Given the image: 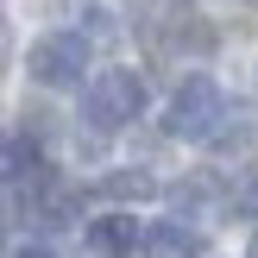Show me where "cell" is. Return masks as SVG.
Instances as JSON below:
<instances>
[{
    "mask_svg": "<svg viewBox=\"0 0 258 258\" xmlns=\"http://www.w3.org/2000/svg\"><path fill=\"white\" fill-rule=\"evenodd\" d=\"M221 126H227L221 82H214V76H183V88H176L170 107H164V133H170V139H189V145H208Z\"/></svg>",
    "mask_w": 258,
    "mask_h": 258,
    "instance_id": "6da1fadb",
    "label": "cell"
},
{
    "mask_svg": "<svg viewBox=\"0 0 258 258\" xmlns=\"http://www.w3.org/2000/svg\"><path fill=\"white\" fill-rule=\"evenodd\" d=\"M139 113H145V76L133 70H101L82 82V120L95 126V133H120V126H133Z\"/></svg>",
    "mask_w": 258,
    "mask_h": 258,
    "instance_id": "7a4b0ae2",
    "label": "cell"
},
{
    "mask_svg": "<svg viewBox=\"0 0 258 258\" xmlns=\"http://www.w3.org/2000/svg\"><path fill=\"white\" fill-rule=\"evenodd\" d=\"M25 70H32V82H44V88H82L88 82V38L82 32L38 38L32 57H25Z\"/></svg>",
    "mask_w": 258,
    "mask_h": 258,
    "instance_id": "3957f363",
    "label": "cell"
},
{
    "mask_svg": "<svg viewBox=\"0 0 258 258\" xmlns=\"http://www.w3.org/2000/svg\"><path fill=\"white\" fill-rule=\"evenodd\" d=\"M139 246H145V258H202L208 252V233L183 227V221H158V227L139 233Z\"/></svg>",
    "mask_w": 258,
    "mask_h": 258,
    "instance_id": "277c9868",
    "label": "cell"
},
{
    "mask_svg": "<svg viewBox=\"0 0 258 258\" xmlns=\"http://www.w3.org/2000/svg\"><path fill=\"white\" fill-rule=\"evenodd\" d=\"M139 233H145V227L133 221V214H101L95 227H88V239H95V252H107V258H126L139 246Z\"/></svg>",
    "mask_w": 258,
    "mask_h": 258,
    "instance_id": "5b68a950",
    "label": "cell"
},
{
    "mask_svg": "<svg viewBox=\"0 0 258 258\" xmlns=\"http://www.w3.org/2000/svg\"><path fill=\"white\" fill-rule=\"evenodd\" d=\"M38 139L25 133V139H0V176L7 183H38Z\"/></svg>",
    "mask_w": 258,
    "mask_h": 258,
    "instance_id": "8992f818",
    "label": "cell"
},
{
    "mask_svg": "<svg viewBox=\"0 0 258 258\" xmlns=\"http://www.w3.org/2000/svg\"><path fill=\"white\" fill-rule=\"evenodd\" d=\"M107 196H151V176H139V170L126 176L120 170V176H107Z\"/></svg>",
    "mask_w": 258,
    "mask_h": 258,
    "instance_id": "52a82bcc",
    "label": "cell"
},
{
    "mask_svg": "<svg viewBox=\"0 0 258 258\" xmlns=\"http://www.w3.org/2000/svg\"><path fill=\"white\" fill-rule=\"evenodd\" d=\"M13 258H57L50 246H25V252H13Z\"/></svg>",
    "mask_w": 258,
    "mask_h": 258,
    "instance_id": "ba28073f",
    "label": "cell"
},
{
    "mask_svg": "<svg viewBox=\"0 0 258 258\" xmlns=\"http://www.w3.org/2000/svg\"><path fill=\"white\" fill-rule=\"evenodd\" d=\"M0 50H7V19H0Z\"/></svg>",
    "mask_w": 258,
    "mask_h": 258,
    "instance_id": "9c48e42d",
    "label": "cell"
},
{
    "mask_svg": "<svg viewBox=\"0 0 258 258\" xmlns=\"http://www.w3.org/2000/svg\"><path fill=\"white\" fill-rule=\"evenodd\" d=\"M0 227H7V202H0Z\"/></svg>",
    "mask_w": 258,
    "mask_h": 258,
    "instance_id": "30bf717a",
    "label": "cell"
},
{
    "mask_svg": "<svg viewBox=\"0 0 258 258\" xmlns=\"http://www.w3.org/2000/svg\"><path fill=\"white\" fill-rule=\"evenodd\" d=\"M252 258H258V239H252Z\"/></svg>",
    "mask_w": 258,
    "mask_h": 258,
    "instance_id": "8fae6325",
    "label": "cell"
},
{
    "mask_svg": "<svg viewBox=\"0 0 258 258\" xmlns=\"http://www.w3.org/2000/svg\"><path fill=\"white\" fill-rule=\"evenodd\" d=\"M252 202H258V189H252Z\"/></svg>",
    "mask_w": 258,
    "mask_h": 258,
    "instance_id": "7c38bea8",
    "label": "cell"
}]
</instances>
